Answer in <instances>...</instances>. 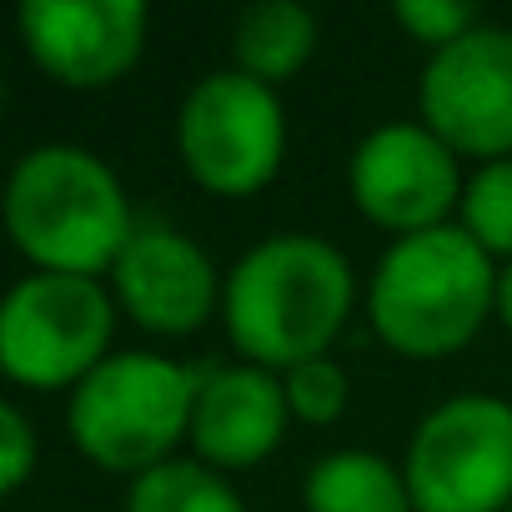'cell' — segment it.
<instances>
[{"label":"cell","instance_id":"cell-1","mask_svg":"<svg viewBox=\"0 0 512 512\" xmlns=\"http://www.w3.org/2000/svg\"><path fill=\"white\" fill-rule=\"evenodd\" d=\"M357 277L342 246L317 231H272L236 256L221 287V327L241 362L292 372L342 337Z\"/></svg>","mask_w":512,"mask_h":512},{"label":"cell","instance_id":"cell-2","mask_svg":"<svg viewBox=\"0 0 512 512\" xmlns=\"http://www.w3.org/2000/svg\"><path fill=\"white\" fill-rule=\"evenodd\" d=\"M136 226L111 161L76 141L31 146L6 176V231L31 272L111 277Z\"/></svg>","mask_w":512,"mask_h":512},{"label":"cell","instance_id":"cell-3","mask_svg":"<svg viewBox=\"0 0 512 512\" xmlns=\"http://www.w3.org/2000/svg\"><path fill=\"white\" fill-rule=\"evenodd\" d=\"M497 272L457 221L397 236L367 277V322L397 357H452L497 312Z\"/></svg>","mask_w":512,"mask_h":512},{"label":"cell","instance_id":"cell-4","mask_svg":"<svg viewBox=\"0 0 512 512\" xmlns=\"http://www.w3.org/2000/svg\"><path fill=\"white\" fill-rule=\"evenodd\" d=\"M196 392L201 372L161 352H111L66 397V437L91 467L136 482L191 442Z\"/></svg>","mask_w":512,"mask_h":512},{"label":"cell","instance_id":"cell-5","mask_svg":"<svg viewBox=\"0 0 512 512\" xmlns=\"http://www.w3.org/2000/svg\"><path fill=\"white\" fill-rule=\"evenodd\" d=\"M116 312L101 277H21L0 302V372L26 392L71 397L111 357Z\"/></svg>","mask_w":512,"mask_h":512},{"label":"cell","instance_id":"cell-6","mask_svg":"<svg viewBox=\"0 0 512 512\" xmlns=\"http://www.w3.org/2000/svg\"><path fill=\"white\" fill-rule=\"evenodd\" d=\"M176 156L211 196L267 191L287 161V106L236 66L201 76L176 111Z\"/></svg>","mask_w":512,"mask_h":512},{"label":"cell","instance_id":"cell-7","mask_svg":"<svg viewBox=\"0 0 512 512\" xmlns=\"http://www.w3.org/2000/svg\"><path fill=\"white\" fill-rule=\"evenodd\" d=\"M402 477L417 512H512V402L457 392L407 442Z\"/></svg>","mask_w":512,"mask_h":512},{"label":"cell","instance_id":"cell-8","mask_svg":"<svg viewBox=\"0 0 512 512\" xmlns=\"http://www.w3.org/2000/svg\"><path fill=\"white\" fill-rule=\"evenodd\" d=\"M462 156L422 121H382L347 156V196L357 216L392 236L447 226L462 206Z\"/></svg>","mask_w":512,"mask_h":512},{"label":"cell","instance_id":"cell-9","mask_svg":"<svg viewBox=\"0 0 512 512\" xmlns=\"http://www.w3.org/2000/svg\"><path fill=\"white\" fill-rule=\"evenodd\" d=\"M417 121L477 166L512 156V26L482 21L427 56L417 76Z\"/></svg>","mask_w":512,"mask_h":512},{"label":"cell","instance_id":"cell-10","mask_svg":"<svg viewBox=\"0 0 512 512\" xmlns=\"http://www.w3.org/2000/svg\"><path fill=\"white\" fill-rule=\"evenodd\" d=\"M26 56L66 91L126 81L146 51L151 11L141 0H26L16 11Z\"/></svg>","mask_w":512,"mask_h":512},{"label":"cell","instance_id":"cell-11","mask_svg":"<svg viewBox=\"0 0 512 512\" xmlns=\"http://www.w3.org/2000/svg\"><path fill=\"white\" fill-rule=\"evenodd\" d=\"M116 307L151 337H191L221 312V287L211 256L166 221H141L126 241L121 262L111 267Z\"/></svg>","mask_w":512,"mask_h":512},{"label":"cell","instance_id":"cell-12","mask_svg":"<svg viewBox=\"0 0 512 512\" xmlns=\"http://www.w3.org/2000/svg\"><path fill=\"white\" fill-rule=\"evenodd\" d=\"M292 427L287 387L267 367H216L201 372L196 412H191V452L216 472H246L267 462Z\"/></svg>","mask_w":512,"mask_h":512},{"label":"cell","instance_id":"cell-13","mask_svg":"<svg viewBox=\"0 0 512 512\" xmlns=\"http://www.w3.org/2000/svg\"><path fill=\"white\" fill-rule=\"evenodd\" d=\"M322 26L302 0H256L231 21V66L262 86H287L317 56Z\"/></svg>","mask_w":512,"mask_h":512},{"label":"cell","instance_id":"cell-14","mask_svg":"<svg viewBox=\"0 0 512 512\" xmlns=\"http://www.w3.org/2000/svg\"><path fill=\"white\" fill-rule=\"evenodd\" d=\"M302 507L307 512H417L402 467L362 447L317 457L302 477Z\"/></svg>","mask_w":512,"mask_h":512},{"label":"cell","instance_id":"cell-15","mask_svg":"<svg viewBox=\"0 0 512 512\" xmlns=\"http://www.w3.org/2000/svg\"><path fill=\"white\" fill-rule=\"evenodd\" d=\"M126 512H246V502L226 472L196 457H171L126 482Z\"/></svg>","mask_w":512,"mask_h":512},{"label":"cell","instance_id":"cell-16","mask_svg":"<svg viewBox=\"0 0 512 512\" xmlns=\"http://www.w3.org/2000/svg\"><path fill=\"white\" fill-rule=\"evenodd\" d=\"M457 226L492 256H502V267L512 262V156L507 161H487L467 176L462 186V206H457Z\"/></svg>","mask_w":512,"mask_h":512},{"label":"cell","instance_id":"cell-17","mask_svg":"<svg viewBox=\"0 0 512 512\" xmlns=\"http://www.w3.org/2000/svg\"><path fill=\"white\" fill-rule=\"evenodd\" d=\"M282 387H287L292 417L307 422V427H332L347 412V402H352V377L332 357H312V362L282 372Z\"/></svg>","mask_w":512,"mask_h":512},{"label":"cell","instance_id":"cell-18","mask_svg":"<svg viewBox=\"0 0 512 512\" xmlns=\"http://www.w3.org/2000/svg\"><path fill=\"white\" fill-rule=\"evenodd\" d=\"M392 21H397L417 46H427V56L442 51V46H452V41H462L467 31L482 26L477 6H467V0H397Z\"/></svg>","mask_w":512,"mask_h":512},{"label":"cell","instance_id":"cell-19","mask_svg":"<svg viewBox=\"0 0 512 512\" xmlns=\"http://www.w3.org/2000/svg\"><path fill=\"white\" fill-rule=\"evenodd\" d=\"M41 462V437L16 402H0V492H21Z\"/></svg>","mask_w":512,"mask_h":512},{"label":"cell","instance_id":"cell-20","mask_svg":"<svg viewBox=\"0 0 512 512\" xmlns=\"http://www.w3.org/2000/svg\"><path fill=\"white\" fill-rule=\"evenodd\" d=\"M497 322H502L507 337H512V262L497 272Z\"/></svg>","mask_w":512,"mask_h":512}]
</instances>
